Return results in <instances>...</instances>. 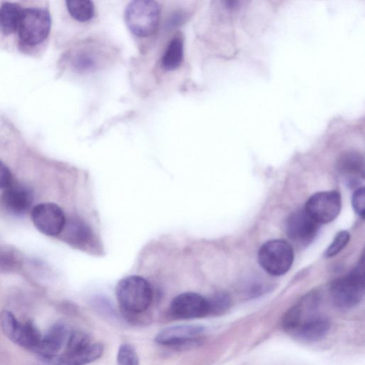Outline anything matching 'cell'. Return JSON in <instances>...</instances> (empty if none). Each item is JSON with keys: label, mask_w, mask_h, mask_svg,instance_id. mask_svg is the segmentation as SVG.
I'll list each match as a JSON object with an SVG mask.
<instances>
[{"label": "cell", "mask_w": 365, "mask_h": 365, "mask_svg": "<svg viewBox=\"0 0 365 365\" xmlns=\"http://www.w3.org/2000/svg\"><path fill=\"white\" fill-rule=\"evenodd\" d=\"M21 257L18 251L11 247H0V272L11 273L19 269Z\"/></svg>", "instance_id": "23"}, {"label": "cell", "mask_w": 365, "mask_h": 365, "mask_svg": "<svg viewBox=\"0 0 365 365\" xmlns=\"http://www.w3.org/2000/svg\"><path fill=\"white\" fill-rule=\"evenodd\" d=\"M364 294V263L351 272L335 279L330 287V296L335 306L349 309L357 305Z\"/></svg>", "instance_id": "5"}, {"label": "cell", "mask_w": 365, "mask_h": 365, "mask_svg": "<svg viewBox=\"0 0 365 365\" xmlns=\"http://www.w3.org/2000/svg\"><path fill=\"white\" fill-rule=\"evenodd\" d=\"M330 327L327 318L317 314L301 323L291 334L301 341L313 342L325 337Z\"/></svg>", "instance_id": "15"}, {"label": "cell", "mask_w": 365, "mask_h": 365, "mask_svg": "<svg viewBox=\"0 0 365 365\" xmlns=\"http://www.w3.org/2000/svg\"><path fill=\"white\" fill-rule=\"evenodd\" d=\"M341 206V196L338 192L322 191L309 198L304 210L319 224H324L331 222L337 217Z\"/></svg>", "instance_id": "9"}, {"label": "cell", "mask_w": 365, "mask_h": 365, "mask_svg": "<svg viewBox=\"0 0 365 365\" xmlns=\"http://www.w3.org/2000/svg\"><path fill=\"white\" fill-rule=\"evenodd\" d=\"M66 9L73 19L86 22L93 19L95 13L93 3L89 0L66 1Z\"/></svg>", "instance_id": "21"}, {"label": "cell", "mask_w": 365, "mask_h": 365, "mask_svg": "<svg viewBox=\"0 0 365 365\" xmlns=\"http://www.w3.org/2000/svg\"><path fill=\"white\" fill-rule=\"evenodd\" d=\"M351 202L355 212L361 217H364L365 210V190L364 187L358 188L354 191Z\"/></svg>", "instance_id": "28"}, {"label": "cell", "mask_w": 365, "mask_h": 365, "mask_svg": "<svg viewBox=\"0 0 365 365\" xmlns=\"http://www.w3.org/2000/svg\"><path fill=\"white\" fill-rule=\"evenodd\" d=\"M319 227V224L304 209L291 214L286 222V230L289 238L302 245L313 240Z\"/></svg>", "instance_id": "13"}, {"label": "cell", "mask_w": 365, "mask_h": 365, "mask_svg": "<svg viewBox=\"0 0 365 365\" xmlns=\"http://www.w3.org/2000/svg\"><path fill=\"white\" fill-rule=\"evenodd\" d=\"M23 7L17 2L4 1L0 6V32L16 34Z\"/></svg>", "instance_id": "17"}, {"label": "cell", "mask_w": 365, "mask_h": 365, "mask_svg": "<svg viewBox=\"0 0 365 365\" xmlns=\"http://www.w3.org/2000/svg\"><path fill=\"white\" fill-rule=\"evenodd\" d=\"M115 296L125 319L133 323L142 319L150 307L153 292L149 282L138 275L120 279L115 287Z\"/></svg>", "instance_id": "1"}, {"label": "cell", "mask_w": 365, "mask_h": 365, "mask_svg": "<svg viewBox=\"0 0 365 365\" xmlns=\"http://www.w3.org/2000/svg\"><path fill=\"white\" fill-rule=\"evenodd\" d=\"M183 38L175 36L169 42L161 59L162 68L165 71H174L180 67L183 61Z\"/></svg>", "instance_id": "19"}, {"label": "cell", "mask_w": 365, "mask_h": 365, "mask_svg": "<svg viewBox=\"0 0 365 365\" xmlns=\"http://www.w3.org/2000/svg\"><path fill=\"white\" fill-rule=\"evenodd\" d=\"M160 6L152 0L130 1L125 10V20L129 30L139 37L153 35L159 24Z\"/></svg>", "instance_id": "4"}, {"label": "cell", "mask_w": 365, "mask_h": 365, "mask_svg": "<svg viewBox=\"0 0 365 365\" xmlns=\"http://www.w3.org/2000/svg\"><path fill=\"white\" fill-rule=\"evenodd\" d=\"M205 327L199 324H182L167 327L155 336V342L179 349L197 346L202 341Z\"/></svg>", "instance_id": "7"}, {"label": "cell", "mask_w": 365, "mask_h": 365, "mask_svg": "<svg viewBox=\"0 0 365 365\" xmlns=\"http://www.w3.org/2000/svg\"><path fill=\"white\" fill-rule=\"evenodd\" d=\"M51 25L49 11L42 7L23 8L16 34L22 46L34 47L47 39Z\"/></svg>", "instance_id": "2"}, {"label": "cell", "mask_w": 365, "mask_h": 365, "mask_svg": "<svg viewBox=\"0 0 365 365\" xmlns=\"http://www.w3.org/2000/svg\"><path fill=\"white\" fill-rule=\"evenodd\" d=\"M42 335L31 320L21 322V325L14 343L21 347L35 351L38 346Z\"/></svg>", "instance_id": "20"}, {"label": "cell", "mask_w": 365, "mask_h": 365, "mask_svg": "<svg viewBox=\"0 0 365 365\" xmlns=\"http://www.w3.org/2000/svg\"><path fill=\"white\" fill-rule=\"evenodd\" d=\"M258 259L261 267L269 274L279 276L291 267L294 252L291 245L283 240H273L259 249Z\"/></svg>", "instance_id": "6"}, {"label": "cell", "mask_w": 365, "mask_h": 365, "mask_svg": "<svg viewBox=\"0 0 365 365\" xmlns=\"http://www.w3.org/2000/svg\"><path fill=\"white\" fill-rule=\"evenodd\" d=\"M12 184V175L8 167L0 160V189H6Z\"/></svg>", "instance_id": "29"}, {"label": "cell", "mask_w": 365, "mask_h": 365, "mask_svg": "<svg viewBox=\"0 0 365 365\" xmlns=\"http://www.w3.org/2000/svg\"><path fill=\"white\" fill-rule=\"evenodd\" d=\"M118 365H139V359L134 347L128 343L122 344L117 353Z\"/></svg>", "instance_id": "25"}, {"label": "cell", "mask_w": 365, "mask_h": 365, "mask_svg": "<svg viewBox=\"0 0 365 365\" xmlns=\"http://www.w3.org/2000/svg\"><path fill=\"white\" fill-rule=\"evenodd\" d=\"M61 234L63 240L73 247L86 245L92 237V232L88 224L76 217L66 220Z\"/></svg>", "instance_id": "16"}, {"label": "cell", "mask_w": 365, "mask_h": 365, "mask_svg": "<svg viewBox=\"0 0 365 365\" xmlns=\"http://www.w3.org/2000/svg\"><path fill=\"white\" fill-rule=\"evenodd\" d=\"M168 314L178 319H192L209 315V304L207 298L200 294L187 292L177 295L172 300Z\"/></svg>", "instance_id": "8"}, {"label": "cell", "mask_w": 365, "mask_h": 365, "mask_svg": "<svg viewBox=\"0 0 365 365\" xmlns=\"http://www.w3.org/2000/svg\"><path fill=\"white\" fill-rule=\"evenodd\" d=\"M103 349L101 343H92L86 333L71 331L63 351L52 364L86 365L100 358Z\"/></svg>", "instance_id": "3"}, {"label": "cell", "mask_w": 365, "mask_h": 365, "mask_svg": "<svg viewBox=\"0 0 365 365\" xmlns=\"http://www.w3.org/2000/svg\"><path fill=\"white\" fill-rule=\"evenodd\" d=\"M33 200V193L29 187L12 183L1 193L0 207L6 214L22 216L31 207Z\"/></svg>", "instance_id": "12"}, {"label": "cell", "mask_w": 365, "mask_h": 365, "mask_svg": "<svg viewBox=\"0 0 365 365\" xmlns=\"http://www.w3.org/2000/svg\"><path fill=\"white\" fill-rule=\"evenodd\" d=\"M100 55L95 49L86 48L77 53L73 60V66L78 72L93 71L99 65Z\"/></svg>", "instance_id": "22"}, {"label": "cell", "mask_w": 365, "mask_h": 365, "mask_svg": "<svg viewBox=\"0 0 365 365\" xmlns=\"http://www.w3.org/2000/svg\"><path fill=\"white\" fill-rule=\"evenodd\" d=\"M209 304V314H220L225 312L230 305V298L228 294L219 292L207 299Z\"/></svg>", "instance_id": "26"}, {"label": "cell", "mask_w": 365, "mask_h": 365, "mask_svg": "<svg viewBox=\"0 0 365 365\" xmlns=\"http://www.w3.org/2000/svg\"><path fill=\"white\" fill-rule=\"evenodd\" d=\"M337 168L346 177L350 178L363 177L364 173V157L357 151L345 152L337 160Z\"/></svg>", "instance_id": "18"}, {"label": "cell", "mask_w": 365, "mask_h": 365, "mask_svg": "<svg viewBox=\"0 0 365 365\" xmlns=\"http://www.w3.org/2000/svg\"><path fill=\"white\" fill-rule=\"evenodd\" d=\"M21 322L12 312L3 310L0 314V327L4 335L14 342Z\"/></svg>", "instance_id": "24"}, {"label": "cell", "mask_w": 365, "mask_h": 365, "mask_svg": "<svg viewBox=\"0 0 365 365\" xmlns=\"http://www.w3.org/2000/svg\"><path fill=\"white\" fill-rule=\"evenodd\" d=\"M350 235L347 231H340L325 252L327 257L337 255L348 244Z\"/></svg>", "instance_id": "27"}, {"label": "cell", "mask_w": 365, "mask_h": 365, "mask_svg": "<svg viewBox=\"0 0 365 365\" xmlns=\"http://www.w3.org/2000/svg\"><path fill=\"white\" fill-rule=\"evenodd\" d=\"M71 331L65 323L56 322L42 336L34 352L44 361L52 364L64 348Z\"/></svg>", "instance_id": "11"}, {"label": "cell", "mask_w": 365, "mask_h": 365, "mask_svg": "<svg viewBox=\"0 0 365 365\" xmlns=\"http://www.w3.org/2000/svg\"><path fill=\"white\" fill-rule=\"evenodd\" d=\"M31 220L36 228L45 235H59L66 223L62 209L53 202H43L33 207Z\"/></svg>", "instance_id": "10"}, {"label": "cell", "mask_w": 365, "mask_h": 365, "mask_svg": "<svg viewBox=\"0 0 365 365\" xmlns=\"http://www.w3.org/2000/svg\"><path fill=\"white\" fill-rule=\"evenodd\" d=\"M318 298L315 294L304 297L283 316L282 327L290 334L306 319L317 314Z\"/></svg>", "instance_id": "14"}]
</instances>
